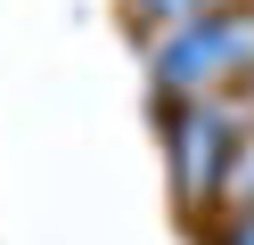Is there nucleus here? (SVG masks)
<instances>
[{
  "label": "nucleus",
  "mask_w": 254,
  "mask_h": 245,
  "mask_svg": "<svg viewBox=\"0 0 254 245\" xmlns=\"http://www.w3.org/2000/svg\"><path fill=\"white\" fill-rule=\"evenodd\" d=\"M148 74L156 98H230L238 82H254V0H221L197 25L156 33Z\"/></svg>",
  "instance_id": "obj_1"
},
{
  "label": "nucleus",
  "mask_w": 254,
  "mask_h": 245,
  "mask_svg": "<svg viewBox=\"0 0 254 245\" xmlns=\"http://www.w3.org/2000/svg\"><path fill=\"white\" fill-rule=\"evenodd\" d=\"M238 98H164V163H172V196L189 212L221 204L238 172Z\"/></svg>",
  "instance_id": "obj_2"
},
{
  "label": "nucleus",
  "mask_w": 254,
  "mask_h": 245,
  "mask_svg": "<svg viewBox=\"0 0 254 245\" xmlns=\"http://www.w3.org/2000/svg\"><path fill=\"white\" fill-rule=\"evenodd\" d=\"M221 0H131V16L139 25H156V33H181V25H197V16H213Z\"/></svg>",
  "instance_id": "obj_3"
},
{
  "label": "nucleus",
  "mask_w": 254,
  "mask_h": 245,
  "mask_svg": "<svg viewBox=\"0 0 254 245\" xmlns=\"http://www.w3.org/2000/svg\"><path fill=\"white\" fill-rule=\"evenodd\" d=\"M213 245H254V204H238L230 221H221V237H213Z\"/></svg>",
  "instance_id": "obj_4"
}]
</instances>
